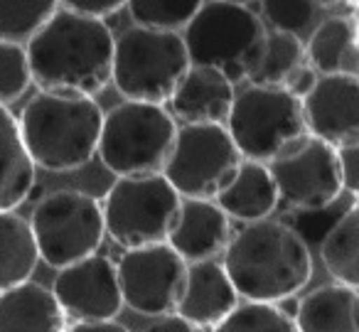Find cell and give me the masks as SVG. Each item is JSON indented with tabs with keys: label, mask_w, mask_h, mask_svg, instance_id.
Instances as JSON below:
<instances>
[{
	"label": "cell",
	"mask_w": 359,
	"mask_h": 332,
	"mask_svg": "<svg viewBox=\"0 0 359 332\" xmlns=\"http://www.w3.org/2000/svg\"><path fill=\"white\" fill-rule=\"evenodd\" d=\"M25 57L32 84L42 94L91 99L111 81L114 35L106 22L60 6L27 42Z\"/></svg>",
	"instance_id": "obj_1"
},
{
	"label": "cell",
	"mask_w": 359,
	"mask_h": 332,
	"mask_svg": "<svg viewBox=\"0 0 359 332\" xmlns=\"http://www.w3.org/2000/svg\"><path fill=\"white\" fill-rule=\"evenodd\" d=\"M222 268L236 296L261 305L295 298L313 278L308 244L276 219L244 224L226 244Z\"/></svg>",
	"instance_id": "obj_2"
},
{
	"label": "cell",
	"mask_w": 359,
	"mask_h": 332,
	"mask_svg": "<svg viewBox=\"0 0 359 332\" xmlns=\"http://www.w3.org/2000/svg\"><path fill=\"white\" fill-rule=\"evenodd\" d=\"M104 111L89 96L35 94L20 111V138L35 168L79 170L96 155Z\"/></svg>",
	"instance_id": "obj_3"
},
{
	"label": "cell",
	"mask_w": 359,
	"mask_h": 332,
	"mask_svg": "<svg viewBox=\"0 0 359 332\" xmlns=\"http://www.w3.org/2000/svg\"><path fill=\"white\" fill-rule=\"evenodd\" d=\"M175 133L177 124L165 106L123 101L104 116L96 153L116 178H150L163 173Z\"/></svg>",
	"instance_id": "obj_4"
},
{
	"label": "cell",
	"mask_w": 359,
	"mask_h": 332,
	"mask_svg": "<svg viewBox=\"0 0 359 332\" xmlns=\"http://www.w3.org/2000/svg\"><path fill=\"white\" fill-rule=\"evenodd\" d=\"M190 69L180 32H153L130 27L114 40L111 81L126 101L163 106Z\"/></svg>",
	"instance_id": "obj_5"
},
{
	"label": "cell",
	"mask_w": 359,
	"mask_h": 332,
	"mask_svg": "<svg viewBox=\"0 0 359 332\" xmlns=\"http://www.w3.org/2000/svg\"><path fill=\"white\" fill-rule=\"evenodd\" d=\"M224 128L241 158L261 165L283 158L310 135L300 101L283 89L261 86L234 96Z\"/></svg>",
	"instance_id": "obj_6"
},
{
	"label": "cell",
	"mask_w": 359,
	"mask_h": 332,
	"mask_svg": "<svg viewBox=\"0 0 359 332\" xmlns=\"http://www.w3.org/2000/svg\"><path fill=\"white\" fill-rule=\"evenodd\" d=\"M27 224L40 258L60 271L94 256L106 234L101 202L79 190L45 194L35 204Z\"/></svg>",
	"instance_id": "obj_7"
},
{
	"label": "cell",
	"mask_w": 359,
	"mask_h": 332,
	"mask_svg": "<svg viewBox=\"0 0 359 332\" xmlns=\"http://www.w3.org/2000/svg\"><path fill=\"white\" fill-rule=\"evenodd\" d=\"M180 197L163 175L118 178L106 192L104 232L126 251L165 244L177 222Z\"/></svg>",
	"instance_id": "obj_8"
},
{
	"label": "cell",
	"mask_w": 359,
	"mask_h": 332,
	"mask_svg": "<svg viewBox=\"0 0 359 332\" xmlns=\"http://www.w3.org/2000/svg\"><path fill=\"white\" fill-rule=\"evenodd\" d=\"M266 40V25L244 3H202L185 27L190 65L226 69L241 67L249 79Z\"/></svg>",
	"instance_id": "obj_9"
},
{
	"label": "cell",
	"mask_w": 359,
	"mask_h": 332,
	"mask_svg": "<svg viewBox=\"0 0 359 332\" xmlns=\"http://www.w3.org/2000/svg\"><path fill=\"white\" fill-rule=\"evenodd\" d=\"M241 160L224 126H182L160 175L180 197L212 202L234 180Z\"/></svg>",
	"instance_id": "obj_10"
},
{
	"label": "cell",
	"mask_w": 359,
	"mask_h": 332,
	"mask_svg": "<svg viewBox=\"0 0 359 332\" xmlns=\"http://www.w3.org/2000/svg\"><path fill=\"white\" fill-rule=\"evenodd\" d=\"M116 278L123 305L148 317H168L185 291L187 263L168 244H155L126 251L116 263Z\"/></svg>",
	"instance_id": "obj_11"
},
{
	"label": "cell",
	"mask_w": 359,
	"mask_h": 332,
	"mask_svg": "<svg viewBox=\"0 0 359 332\" xmlns=\"http://www.w3.org/2000/svg\"><path fill=\"white\" fill-rule=\"evenodd\" d=\"M266 168L276 185L278 199H285L295 209H325L344 192L337 150L313 135Z\"/></svg>",
	"instance_id": "obj_12"
},
{
	"label": "cell",
	"mask_w": 359,
	"mask_h": 332,
	"mask_svg": "<svg viewBox=\"0 0 359 332\" xmlns=\"http://www.w3.org/2000/svg\"><path fill=\"white\" fill-rule=\"evenodd\" d=\"M52 296L62 312L76 322H111L123 307L116 263L101 253L62 268Z\"/></svg>",
	"instance_id": "obj_13"
},
{
	"label": "cell",
	"mask_w": 359,
	"mask_h": 332,
	"mask_svg": "<svg viewBox=\"0 0 359 332\" xmlns=\"http://www.w3.org/2000/svg\"><path fill=\"white\" fill-rule=\"evenodd\" d=\"M300 106L313 138L334 150L359 143V77H320Z\"/></svg>",
	"instance_id": "obj_14"
},
{
	"label": "cell",
	"mask_w": 359,
	"mask_h": 332,
	"mask_svg": "<svg viewBox=\"0 0 359 332\" xmlns=\"http://www.w3.org/2000/svg\"><path fill=\"white\" fill-rule=\"evenodd\" d=\"M231 239L229 217L210 199H182L168 246L185 263L215 261Z\"/></svg>",
	"instance_id": "obj_15"
},
{
	"label": "cell",
	"mask_w": 359,
	"mask_h": 332,
	"mask_svg": "<svg viewBox=\"0 0 359 332\" xmlns=\"http://www.w3.org/2000/svg\"><path fill=\"white\" fill-rule=\"evenodd\" d=\"M234 86L219 69L195 67L185 72L170 106L182 126H224L234 104Z\"/></svg>",
	"instance_id": "obj_16"
},
{
	"label": "cell",
	"mask_w": 359,
	"mask_h": 332,
	"mask_svg": "<svg viewBox=\"0 0 359 332\" xmlns=\"http://www.w3.org/2000/svg\"><path fill=\"white\" fill-rule=\"evenodd\" d=\"M236 305H239V296L231 288L219 261L187 263L185 291L175 315L205 330V327L219 325Z\"/></svg>",
	"instance_id": "obj_17"
},
{
	"label": "cell",
	"mask_w": 359,
	"mask_h": 332,
	"mask_svg": "<svg viewBox=\"0 0 359 332\" xmlns=\"http://www.w3.org/2000/svg\"><path fill=\"white\" fill-rule=\"evenodd\" d=\"M305 65L323 77H357L359 47L354 18H327L305 42Z\"/></svg>",
	"instance_id": "obj_18"
},
{
	"label": "cell",
	"mask_w": 359,
	"mask_h": 332,
	"mask_svg": "<svg viewBox=\"0 0 359 332\" xmlns=\"http://www.w3.org/2000/svg\"><path fill=\"white\" fill-rule=\"evenodd\" d=\"M0 332H67V315L50 288L27 281L0 293Z\"/></svg>",
	"instance_id": "obj_19"
},
{
	"label": "cell",
	"mask_w": 359,
	"mask_h": 332,
	"mask_svg": "<svg viewBox=\"0 0 359 332\" xmlns=\"http://www.w3.org/2000/svg\"><path fill=\"white\" fill-rule=\"evenodd\" d=\"M215 204L231 219L254 224L269 219L278 207V192L266 165L241 160L234 180L215 197Z\"/></svg>",
	"instance_id": "obj_20"
},
{
	"label": "cell",
	"mask_w": 359,
	"mask_h": 332,
	"mask_svg": "<svg viewBox=\"0 0 359 332\" xmlns=\"http://www.w3.org/2000/svg\"><path fill=\"white\" fill-rule=\"evenodd\" d=\"M359 293L332 283L298 298L293 322L298 332H359Z\"/></svg>",
	"instance_id": "obj_21"
},
{
	"label": "cell",
	"mask_w": 359,
	"mask_h": 332,
	"mask_svg": "<svg viewBox=\"0 0 359 332\" xmlns=\"http://www.w3.org/2000/svg\"><path fill=\"white\" fill-rule=\"evenodd\" d=\"M35 165L20 138L18 116L0 106V212H15L35 185Z\"/></svg>",
	"instance_id": "obj_22"
},
{
	"label": "cell",
	"mask_w": 359,
	"mask_h": 332,
	"mask_svg": "<svg viewBox=\"0 0 359 332\" xmlns=\"http://www.w3.org/2000/svg\"><path fill=\"white\" fill-rule=\"evenodd\" d=\"M40 253L30 224L15 212H0V293L30 281Z\"/></svg>",
	"instance_id": "obj_23"
},
{
	"label": "cell",
	"mask_w": 359,
	"mask_h": 332,
	"mask_svg": "<svg viewBox=\"0 0 359 332\" xmlns=\"http://www.w3.org/2000/svg\"><path fill=\"white\" fill-rule=\"evenodd\" d=\"M320 256L327 273L339 286L357 288L359 286V207L357 202L332 224L323 239Z\"/></svg>",
	"instance_id": "obj_24"
},
{
	"label": "cell",
	"mask_w": 359,
	"mask_h": 332,
	"mask_svg": "<svg viewBox=\"0 0 359 332\" xmlns=\"http://www.w3.org/2000/svg\"><path fill=\"white\" fill-rule=\"evenodd\" d=\"M305 65V42L288 32H266L264 50L251 69L249 86L261 89H283L285 79Z\"/></svg>",
	"instance_id": "obj_25"
},
{
	"label": "cell",
	"mask_w": 359,
	"mask_h": 332,
	"mask_svg": "<svg viewBox=\"0 0 359 332\" xmlns=\"http://www.w3.org/2000/svg\"><path fill=\"white\" fill-rule=\"evenodd\" d=\"M57 8L55 0H0V42H30Z\"/></svg>",
	"instance_id": "obj_26"
},
{
	"label": "cell",
	"mask_w": 359,
	"mask_h": 332,
	"mask_svg": "<svg viewBox=\"0 0 359 332\" xmlns=\"http://www.w3.org/2000/svg\"><path fill=\"white\" fill-rule=\"evenodd\" d=\"M202 3L197 0H133L126 3L135 27L153 32H177L187 27Z\"/></svg>",
	"instance_id": "obj_27"
},
{
	"label": "cell",
	"mask_w": 359,
	"mask_h": 332,
	"mask_svg": "<svg viewBox=\"0 0 359 332\" xmlns=\"http://www.w3.org/2000/svg\"><path fill=\"white\" fill-rule=\"evenodd\" d=\"M212 332H298L293 317H288L278 305L244 303L236 305Z\"/></svg>",
	"instance_id": "obj_28"
},
{
	"label": "cell",
	"mask_w": 359,
	"mask_h": 332,
	"mask_svg": "<svg viewBox=\"0 0 359 332\" xmlns=\"http://www.w3.org/2000/svg\"><path fill=\"white\" fill-rule=\"evenodd\" d=\"M30 67H27L25 47L0 42V106L20 99L30 89Z\"/></svg>",
	"instance_id": "obj_29"
},
{
	"label": "cell",
	"mask_w": 359,
	"mask_h": 332,
	"mask_svg": "<svg viewBox=\"0 0 359 332\" xmlns=\"http://www.w3.org/2000/svg\"><path fill=\"white\" fill-rule=\"evenodd\" d=\"M318 13V3H261V15L278 32H288L295 37L313 27Z\"/></svg>",
	"instance_id": "obj_30"
},
{
	"label": "cell",
	"mask_w": 359,
	"mask_h": 332,
	"mask_svg": "<svg viewBox=\"0 0 359 332\" xmlns=\"http://www.w3.org/2000/svg\"><path fill=\"white\" fill-rule=\"evenodd\" d=\"M62 8H67V11L76 13L81 18H89V20L104 22L106 18L123 11L126 3H121V0H67Z\"/></svg>",
	"instance_id": "obj_31"
},
{
	"label": "cell",
	"mask_w": 359,
	"mask_h": 332,
	"mask_svg": "<svg viewBox=\"0 0 359 332\" xmlns=\"http://www.w3.org/2000/svg\"><path fill=\"white\" fill-rule=\"evenodd\" d=\"M339 175H342V190H347L349 197H357L359 190V143L337 148Z\"/></svg>",
	"instance_id": "obj_32"
},
{
	"label": "cell",
	"mask_w": 359,
	"mask_h": 332,
	"mask_svg": "<svg viewBox=\"0 0 359 332\" xmlns=\"http://www.w3.org/2000/svg\"><path fill=\"white\" fill-rule=\"evenodd\" d=\"M318 79H320V77L315 74V72L310 69L308 65H300L298 69H295L293 74H290L288 79H285L283 91H285V94L293 96V99L303 101L305 96H308L310 91L315 89V84H318Z\"/></svg>",
	"instance_id": "obj_33"
},
{
	"label": "cell",
	"mask_w": 359,
	"mask_h": 332,
	"mask_svg": "<svg viewBox=\"0 0 359 332\" xmlns=\"http://www.w3.org/2000/svg\"><path fill=\"white\" fill-rule=\"evenodd\" d=\"M145 332H205V330L190 325V322H185L177 315H168V317H160L158 322H153Z\"/></svg>",
	"instance_id": "obj_34"
},
{
	"label": "cell",
	"mask_w": 359,
	"mask_h": 332,
	"mask_svg": "<svg viewBox=\"0 0 359 332\" xmlns=\"http://www.w3.org/2000/svg\"><path fill=\"white\" fill-rule=\"evenodd\" d=\"M67 332H130L126 325L111 320V322H76V325L67 327Z\"/></svg>",
	"instance_id": "obj_35"
},
{
	"label": "cell",
	"mask_w": 359,
	"mask_h": 332,
	"mask_svg": "<svg viewBox=\"0 0 359 332\" xmlns=\"http://www.w3.org/2000/svg\"><path fill=\"white\" fill-rule=\"evenodd\" d=\"M42 197H45V187H42L40 182H35V185H32V187H30V192H27L25 202H35V204H37Z\"/></svg>",
	"instance_id": "obj_36"
}]
</instances>
